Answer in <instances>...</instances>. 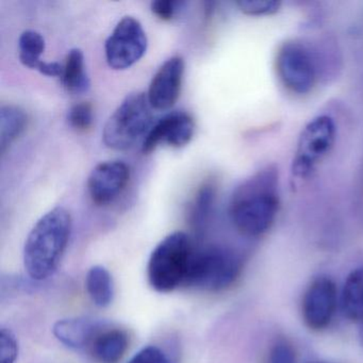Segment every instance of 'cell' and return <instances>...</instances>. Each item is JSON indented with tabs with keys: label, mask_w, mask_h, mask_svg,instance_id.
I'll return each instance as SVG.
<instances>
[{
	"label": "cell",
	"mask_w": 363,
	"mask_h": 363,
	"mask_svg": "<svg viewBox=\"0 0 363 363\" xmlns=\"http://www.w3.org/2000/svg\"><path fill=\"white\" fill-rule=\"evenodd\" d=\"M278 210V176L275 169L267 167L235 189L229 203V218L238 233L258 238L272 228Z\"/></svg>",
	"instance_id": "obj_1"
},
{
	"label": "cell",
	"mask_w": 363,
	"mask_h": 363,
	"mask_svg": "<svg viewBox=\"0 0 363 363\" xmlns=\"http://www.w3.org/2000/svg\"><path fill=\"white\" fill-rule=\"evenodd\" d=\"M72 228L71 213L63 207L54 208L35 223L23 252L25 271L31 279L42 281L56 273L69 245Z\"/></svg>",
	"instance_id": "obj_2"
},
{
	"label": "cell",
	"mask_w": 363,
	"mask_h": 363,
	"mask_svg": "<svg viewBox=\"0 0 363 363\" xmlns=\"http://www.w3.org/2000/svg\"><path fill=\"white\" fill-rule=\"evenodd\" d=\"M192 240L182 231L169 233L150 254L147 278L159 293H169L184 286L195 254Z\"/></svg>",
	"instance_id": "obj_3"
},
{
	"label": "cell",
	"mask_w": 363,
	"mask_h": 363,
	"mask_svg": "<svg viewBox=\"0 0 363 363\" xmlns=\"http://www.w3.org/2000/svg\"><path fill=\"white\" fill-rule=\"evenodd\" d=\"M152 108L147 94L133 93L123 101L110 116L103 131V141L108 148L127 150L148 133L152 124Z\"/></svg>",
	"instance_id": "obj_4"
},
{
	"label": "cell",
	"mask_w": 363,
	"mask_h": 363,
	"mask_svg": "<svg viewBox=\"0 0 363 363\" xmlns=\"http://www.w3.org/2000/svg\"><path fill=\"white\" fill-rule=\"evenodd\" d=\"M241 272V259L235 252L220 246H211L195 250L184 286L218 292L233 286Z\"/></svg>",
	"instance_id": "obj_5"
},
{
	"label": "cell",
	"mask_w": 363,
	"mask_h": 363,
	"mask_svg": "<svg viewBox=\"0 0 363 363\" xmlns=\"http://www.w3.org/2000/svg\"><path fill=\"white\" fill-rule=\"evenodd\" d=\"M335 138L337 128L330 116H316L306 125L299 135L291 167V176L295 186L305 182L314 173L316 167L333 150Z\"/></svg>",
	"instance_id": "obj_6"
},
{
	"label": "cell",
	"mask_w": 363,
	"mask_h": 363,
	"mask_svg": "<svg viewBox=\"0 0 363 363\" xmlns=\"http://www.w3.org/2000/svg\"><path fill=\"white\" fill-rule=\"evenodd\" d=\"M147 44L141 23L133 16H126L118 23L106 41V60L111 69H129L145 55Z\"/></svg>",
	"instance_id": "obj_7"
},
{
	"label": "cell",
	"mask_w": 363,
	"mask_h": 363,
	"mask_svg": "<svg viewBox=\"0 0 363 363\" xmlns=\"http://www.w3.org/2000/svg\"><path fill=\"white\" fill-rule=\"evenodd\" d=\"M276 69L282 84L295 94H307L315 84L316 69L311 55L297 42H286L280 46Z\"/></svg>",
	"instance_id": "obj_8"
},
{
	"label": "cell",
	"mask_w": 363,
	"mask_h": 363,
	"mask_svg": "<svg viewBox=\"0 0 363 363\" xmlns=\"http://www.w3.org/2000/svg\"><path fill=\"white\" fill-rule=\"evenodd\" d=\"M337 290L328 276H318L306 289L301 301V316L308 328L314 331L326 329L335 318Z\"/></svg>",
	"instance_id": "obj_9"
},
{
	"label": "cell",
	"mask_w": 363,
	"mask_h": 363,
	"mask_svg": "<svg viewBox=\"0 0 363 363\" xmlns=\"http://www.w3.org/2000/svg\"><path fill=\"white\" fill-rule=\"evenodd\" d=\"M130 179V169L120 160L99 163L91 172L88 179V192L96 206L110 205L122 195Z\"/></svg>",
	"instance_id": "obj_10"
},
{
	"label": "cell",
	"mask_w": 363,
	"mask_h": 363,
	"mask_svg": "<svg viewBox=\"0 0 363 363\" xmlns=\"http://www.w3.org/2000/svg\"><path fill=\"white\" fill-rule=\"evenodd\" d=\"M195 133V122L186 112H172L163 116L148 131L142 150L150 154L161 145L182 148L188 145Z\"/></svg>",
	"instance_id": "obj_11"
},
{
	"label": "cell",
	"mask_w": 363,
	"mask_h": 363,
	"mask_svg": "<svg viewBox=\"0 0 363 363\" xmlns=\"http://www.w3.org/2000/svg\"><path fill=\"white\" fill-rule=\"evenodd\" d=\"M184 61L182 57L167 59L155 74L148 88L147 99L152 109H172L177 103L184 80Z\"/></svg>",
	"instance_id": "obj_12"
},
{
	"label": "cell",
	"mask_w": 363,
	"mask_h": 363,
	"mask_svg": "<svg viewBox=\"0 0 363 363\" xmlns=\"http://www.w3.org/2000/svg\"><path fill=\"white\" fill-rule=\"evenodd\" d=\"M104 329L97 320L86 318H63L55 323L52 333L60 343L72 350H82L92 345Z\"/></svg>",
	"instance_id": "obj_13"
},
{
	"label": "cell",
	"mask_w": 363,
	"mask_h": 363,
	"mask_svg": "<svg viewBox=\"0 0 363 363\" xmlns=\"http://www.w3.org/2000/svg\"><path fill=\"white\" fill-rule=\"evenodd\" d=\"M45 40L41 33L35 30H26L18 40L20 60L25 67L35 69L50 77H61L62 65L58 62H46L41 59L45 52Z\"/></svg>",
	"instance_id": "obj_14"
},
{
	"label": "cell",
	"mask_w": 363,
	"mask_h": 363,
	"mask_svg": "<svg viewBox=\"0 0 363 363\" xmlns=\"http://www.w3.org/2000/svg\"><path fill=\"white\" fill-rule=\"evenodd\" d=\"M129 345L128 335L122 329L104 328L90 346L93 357L101 363H118Z\"/></svg>",
	"instance_id": "obj_15"
},
{
	"label": "cell",
	"mask_w": 363,
	"mask_h": 363,
	"mask_svg": "<svg viewBox=\"0 0 363 363\" xmlns=\"http://www.w3.org/2000/svg\"><path fill=\"white\" fill-rule=\"evenodd\" d=\"M218 184L213 178L203 182L197 189L194 197L189 205L188 220L195 233H203L206 228L212 208L216 203Z\"/></svg>",
	"instance_id": "obj_16"
},
{
	"label": "cell",
	"mask_w": 363,
	"mask_h": 363,
	"mask_svg": "<svg viewBox=\"0 0 363 363\" xmlns=\"http://www.w3.org/2000/svg\"><path fill=\"white\" fill-rule=\"evenodd\" d=\"M61 82L71 94H82L90 89L91 82L84 65V56L78 48L69 50L62 65Z\"/></svg>",
	"instance_id": "obj_17"
},
{
	"label": "cell",
	"mask_w": 363,
	"mask_h": 363,
	"mask_svg": "<svg viewBox=\"0 0 363 363\" xmlns=\"http://www.w3.org/2000/svg\"><path fill=\"white\" fill-rule=\"evenodd\" d=\"M341 308L346 318L363 322V267L354 269L344 281Z\"/></svg>",
	"instance_id": "obj_18"
},
{
	"label": "cell",
	"mask_w": 363,
	"mask_h": 363,
	"mask_svg": "<svg viewBox=\"0 0 363 363\" xmlns=\"http://www.w3.org/2000/svg\"><path fill=\"white\" fill-rule=\"evenodd\" d=\"M86 288L91 301L97 307H108L113 301V278L105 267L94 265L89 269L86 277Z\"/></svg>",
	"instance_id": "obj_19"
},
{
	"label": "cell",
	"mask_w": 363,
	"mask_h": 363,
	"mask_svg": "<svg viewBox=\"0 0 363 363\" xmlns=\"http://www.w3.org/2000/svg\"><path fill=\"white\" fill-rule=\"evenodd\" d=\"M28 116L16 106H4L0 111V147L5 152L14 141L24 133Z\"/></svg>",
	"instance_id": "obj_20"
},
{
	"label": "cell",
	"mask_w": 363,
	"mask_h": 363,
	"mask_svg": "<svg viewBox=\"0 0 363 363\" xmlns=\"http://www.w3.org/2000/svg\"><path fill=\"white\" fill-rule=\"evenodd\" d=\"M67 120H69L72 128L75 129L76 131L86 133V131L90 130L93 122H94L92 106L86 101L76 104L69 110Z\"/></svg>",
	"instance_id": "obj_21"
},
{
	"label": "cell",
	"mask_w": 363,
	"mask_h": 363,
	"mask_svg": "<svg viewBox=\"0 0 363 363\" xmlns=\"http://www.w3.org/2000/svg\"><path fill=\"white\" fill-rule=\"evenodd\" d=\"M246 16H272L279 10L281 3L276 0H239L235 3Z\"/></svg>",
	"instance_id": "obj_22"
},
{
	"label": "cell",
	"mask_w": 363,
	"mask_h": 363,
	"mask_svg": "<svg viewBox=\"0 0 363 363\" xmlns=\"http://www.w3.org/2000/svg\"><path fill=\"white\" fill-rule=\"evenodd\" d=\"M18 341L11 329H0V363H16L18 360Z\"/></svg>",
	"instance_id": "obj_23"
},
{
	"label": "cell",
	"mask_w": 363,
	"mask_h": 363,
	"mask_svg": "<svg viewBox=\"0 0 363 363\" xmlns=\"http://www.w3.org/2000/svg\"><path fill=\"white\" fill-rule=\"evenodd\" d=\"M267 363H296V352L292 344L284 340L276 342L269 350Z\"/></svg>",
	"instance_id": "obj_24"
},
{
	"label": "cell",
	"mask_w": 363,
	"mask_h": 363,
	"mask_svg": "<svg viewBox=\"0 0 363 363\" xmlns=\"http://www.w3.org/2000/svg\"><path fill=\"white\" fill-rule=\"evenodd\" d=\"M182 5H184L182 1H175V0H155L150 5V9L157 18L164 22H169L175 18Z\"/></svg>",
	"instance_id": "obj_25"
},
{
	"label": "cell",
	"mask_w": 363,
	"mask_h": 363,
	"mask_svg": "<svg viewBox=\"0 0 363 363\" xmlns=\"http://www.w3.org/2000/svg\"><path fill=\"white\" fill-rule=\"evenodd\" d=\"M128 363H169V360L160 347L150 345L140 350Z\"/></svg>",
	"instance_id": "obj_26"
},
{
	"label": "cell",
	"mask_w": 363,
	"mask_h": 363,
	"mask_svg": "<svg viewBox=\"0 0 363 363\" xmlns=\"http://www.w3.org/2000/svg\"><path fill=\"white\" fill-rule=\"evenodd\" d=\"M314 363H320V362H314Z\"/></svg>",
	"instance_id": "obj_27"
}]
</instances>
